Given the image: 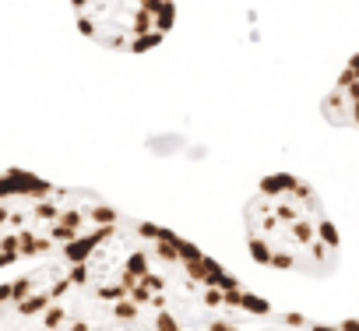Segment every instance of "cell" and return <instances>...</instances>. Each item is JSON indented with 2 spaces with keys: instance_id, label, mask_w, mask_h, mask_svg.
Listing matches in <instances>:
<instances>
[{
  "instance_id": "6da1fadb",
  "label": "cell",
  "mask_w": 359,
  "mask_h": 331,
  "mask_svg": "<svg viewBox=\"0 0 359 331\" xmlns=\"http://www.w3.org/2000/svg\"><path fill=\"white\" fill-rule=\"evenodd\" d=\"M306 324L275 313L205 250L120 215L0 285V327H243Z\"/></svg>"
},
{
  "instance_id": "7a4b0ae2",
  "label": "cell",
  "mask_w": 359,
  "mask_h": 331,
  "mask_svg": "<svg viewBox=\"0 0 359 331\" xmlns=\"http://www.w3.org/2000/svg\"><path fill=\"white\" fill-rule=\"evenodd\" d=\"M120 212L85 187H60L25 170L0 173V268L43 261L109 229Z\"/></svg>"
},
{
  "instance_id": "3957f363",
  "label": "cell",
  "mask_w": 359,
  "mask_h": 331,
  "mask_svg": "<svg viewBox=\"0 0 359 331\" xmlns=\"http://www.w3.org/2000/svg\"><path fill=\"white\" fill-rule=\"evenodd\" d=\"M247 250L261 268L327 278L338 268V229L320 194L292 173H271L243 205Z\"/></svg>"
},
{
  "instance_id": "277c9868",
  "label": "cell",
  "mask_w": 359,
  "mask_h": 331,
  "mask_svg": "<svg viewBox=\"0 0 359 331\" xmlns=\"http://www.w3.org/2000/svg\"><path fill=\"white\" fill-rule=\"evenodd\" d=\"M85 39L113 53H148L176 25V0H71Z\"/></svg>"
},
{
  "instance_id": "5b68a950",
  "label": "cell",
  "mask_w": 359,
  "mask_h": 331,
  "mask_svg": "<svg viewBox=\"0 0 359 331\" xmlns=\"http://www.w3.org/2000/svg\"><path fill=\"white\" fill-rule=\"evenodd\" d=\"M320 113L327 123L345 127V130H359V53L345 64V71L334 78L331 92L320 102Z\"/></svg>"
}]
</instances>
